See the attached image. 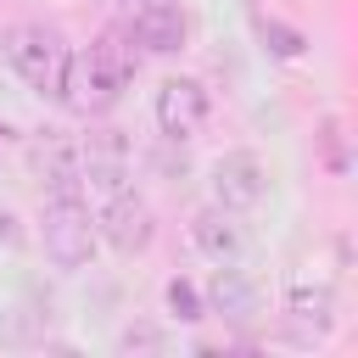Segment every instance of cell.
Masks as SVG:
<instances>
[{
  "label": "cell",
  "instance_id": "10",
  "mask_svg": "<svg viewBox=\"0 0 358 358\" xmlns=\"http://www.w3.org/2000/svg\"><path fill=\"white\" fill-rule=\"evenodd\" d=\"M34 168L50 190H78V145L73 140H45L34 145Z\"/></svg>",
  "mask_w": 358,
  "mask_h": 358
},
{
  "label": "cell",
  "instance_id": "7",
  "mask_svg": "<svg viewBox=\"0 0 358 358\" xmlns=\"http://www.w3.org/2000/svg\"><path fill=\"white\" fill-rule=\"evenodd\" d=\"M185 241H190V252H196L201 263H241V257L252 252V235H246L241 213H229V207H218V201H207V207L190 213Z\"/></svg>",
  "mask_w": 358,
  "mask_h": 358
},
{
  "label": "cell",
  "instance_id": "14",
  "mask_svg": "<svg viewBox=\"0 0 358 358\" xmlns=\"http://www.w3.org/2000/svg\"><path fill=\"white\" fill-rule=\"evenodd\" d=\"M129 6H145V0H129Z\"/></svg>",
  "mask_w": 358,
  "mask_h": 358
},
{
  "label": "cell",
  "instance_id": "6",
  "mask_svg": "<svg viewBox=\"0 0 358 358\" xmlns=\"http://www.w3.org/2000/svg\"><path fill=\"white\" fill-rule=\"evenodd\" d=\"M95 235H101V246H112L117 257H140V252L157 241V213H151V201L134 196V185H129V190L95 201Z\"/></svg>",
  "mask_w": 358,
  "mask_h": 358
},
{
  "label": "cell",
  "instance_id": "1",
  "mask_svg": "<svg viewBox=\"0 0 358 358\" xmlns=\"http://www.w3.org/2000/svg\"><path fill=\"white\" fill-rule=\"evenodd\" d=\"M134 67H140V50L123 28L101 34L95 45L73 50V73H67V106L73 112H112L123 101V90L134 84Z\"/></svg>",
  "mask_w": 358,
  "mask_h": 358
},
{
  "label": "cell",
  "instance_id": "8",
  "mask_svg": "<svg viewBox=\"0 0 358 358\" xmlns=\"http://www.w3.org/2000/svg\"><path fill=\"white\" fill-rule=\"evenodd\" d=\"M123 34H129L145 56H179L185 39H190V17H185L179 0H145V6H129Z\"/></svg>",
  "mask_w": 358,
  "mask_h": 358
},
{
  "label": "cell",
  "instance_id": "13",
  "mask_svg": "<svg viewBox=\"0 0 358 358\" xmlns=\"http://www.w3.org/2000/svg\"><path fill=\"white\" fill-rule=\"evenodd\" d=\"M168 336L162 330H151V324H129L123 336H117V352H134V347H162Z\"/></svg>",
  "mask_w": 358,
  "mask_h": 358
},
{
  "label": "cell",
  "instance_id": "3",
  "mask_svg": "<svg viewBox=\"0 0 358 358\" xmlns=\"http://www.w3.org/2000/svg\"><path fill=\"white\" fill-rule=\"evenodd\" d=\"M39 246H45V257L56 268H90L95 252H101L95 207L78 190H50L45 207H39Z\"/></svg>",
  "mask_w": 358,
  "mask_h": 358
},
{
  "label": "cell",
  "instance_id": "5",
  "mask_svg": "<svg viewBox=\"0 0 358 358\" xmlns=\"http://www.w3.org/2000/svg\"><path fill=\"white\" fill-rule=\"evenodd\" d=\"M207 185H213V201H218V207H229V213H241V218H246L252 207H263V201H268L274 168H268L257 151L235 145V151L213 157V173H207Z\"/></svg>",
  "mask_w": 358,
  "mask_h": 358
},
{
  "label": "cell",
  "instance_id": "2",
  "mask_svg": "<svg viewBox=\"0 0 358 358\" xmlns=\"http://www.w3.org/2000/svg\"><path fill=\"white\" fill-rule=\"evenodd\" d=\"M0 50H6V67H11L34 95H45V101H62V95H67L73 45H67L56 28H45V22H17V28H6Z\"/></svg>",
  "mask_w": 358,
  "mask_h": 358
},
{
  "label": "cell",
  "instance_id": "11",
  "mask_svg": "<svg viewBox=\"0 0 358 358\" xmlns=\"http://www.w3.org/2000/svg\"><path fill=\"white\" fill-rule=\"evenodd\" d=\"M285 313L296 319V324H313L319 336L336 324V296H330V285H291L285 291Z\"/></svg>",
  "mask_w": 358,
  "mask_h": 358
},
{
  "label": "cell",
  "instance_id": "9",
  "mask_svg": "<svg viewBox=\"0 0 358 358\" xmlns=\"http://www.w3.org/2000/svg\"><path fill=\"white\" fill-rule=\"evenodd\" d=\"M201 302L218 319H252L257 313V285L241 274V263H213V280H207Z\"/></svg>",
  "mask_w": 358,
  "mask_h": 358
},
{
  "label": "cell",
  "instance_id": "4",
  "mask_svg": "<svg viewBox=\"0 0 358 358\" xmlns=\"http://www.w3.org/2000/svg\"><path fill=\"white\" fill-rule=\"evenodd\" d=\"M207 117H213V95H207L201 78L168 73V78L151 90V123H157V134H162L168 145H190V140L207 129Z\"/></svg>",
  "mask_w": 358,
  "mask_h": 358
},
{
  "label": "cell",
  "instance_id": "12",
  "mask_svg": "<svg viewBox=\"0 0 358 358\" xmlns=\"http://www.w3.org/2000/svg\"><path fill=\"white\" fill-rule=\"evenodd\" d=\"M162 296H168V313H173L179 324H201V319H207V302H201V291H196L190 280L173 274V280L162 285Z\"/></svg>",
  "mask_w": 358,
  "mask_h": 358
}]
</instances>
